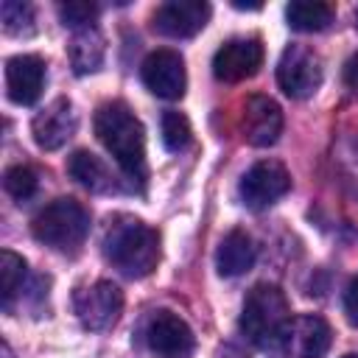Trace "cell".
Listing matches in <instances>:
<instances>
[{
    "label": "cell",
    "instance_id": "16",
    "mask_svg": "<svg viewBox=\"0 0 358 358\" xmlns=\"http://www.w3.org/2000/svg\"><path fill=\"white\" fill-rule=\"evenodd\" d=\"M103 56H106V42H103V36L95 25L78 28V31L70 34L67 59H70V67H73L76 76H90V73L101 70Z\"/></svg>",
    "mask_w": 358,
    "mask_h": 358
},
{
    "label": "cell",
    "instance_id": "10",
    "mask_svg": "<svg viewBox=\"0 0 358 358\" xmlns=\"http://www.w3.org/2000/svg\"><path fill=\"white\" fill-rule=\"evenodd\" d=\"M260 67H263V42L257 36L227 39L213 56V76L227 84L246 81Z\"/></svg>",
    "mask_w": 358,
    "mask_h": 358
},
{
    "label": "cell",
    "instance_id": "26",
    "mask_svg": "<svg viewBox=\"0 0 358 358\" xmlns=\"http://www.w3.org/2000/svg\"><path fill=\"white\" fill-rule=\"evenodd\" d=\"M344 84L350 90H358V56H352L347 64H344Z\"/></svg>",
    "mask_w": 358,
    "mask_h": 358
},
{
    "label": "cell",
    "instance_id": "8",
    "mask_svg": "<svg viewBox=\"0 0 358 358\" xmlns=\"http://www.w3.org/2000/svg\"><path fill=\"white\" fill-rule=\"evenodd\" d=\"M145 344L157 358H190L196 336L179 313L154 310L145 322Z\"/></svg>",
    "mask_w": 358,
    "mask_h": 358
},
{
    "label": "cell",
    "instance_id": "7",
    "mask_svg": "<svg viewBox=\"0 0 358 358\" xmlns=\"http://www.w3.org/2000/svg\"><path fill=\"white\" fill-rule=\"evenodd\" d=\"M277 84L288 98H310L322 87V59L305 45L285 48L277 62Z\"/></svg>",
    "mask_w": 358,
    "mask_h": 358
},
{
    "label": "cell",
    "instance_id": "25",
    "mask_svg": "<svg viewBox=\"0 0 358 358\" xmlns=\"http://www.w3.org/2000/svg\"><path fill=\"white\" fill-rule=\"evenodd\" d=\"M344 313H347L350 324H358V277H352L344 291Z\"/></svg>",
    "mask_w": 358,
    "mask_h": 358
},
{
    "label": "cell",
    "instance_id": "19",
    "mask_svg": "<svg viewBox=\"0 0 358 358\" xmlns=\"http://www.w3.org/2000/svg\"><path fill=\"white\" fill-rule=\"evenodd\" d=\"M336 11L333 6L327 3H310V0H294L285 6V20L294 31H302V34H316V31H324L330 28Z\"/></svg>",
    "mask_w": 358,
    "mask_h": 358
},
{
    "label": "cell",
    "instance_id": "23",
    "mask_svg": "<svg viewBox=\"0 0 358 358\" xmlns=\"http://www.w3.org/2000/svg\"><path fill=\"white\" fill-rule=\"evenodd\" d=\"M3 187H6V193H8L11 199H17V201H28V199L36 193L39 179H36V173H34L28 165H14V168L6 171V176H3Z\"/></svg>",
    "mask_w": 358,
    "mask_h": 358
},
{
    "label": "cell",
    "instance_id": "9",
    "mask_svg": "<svg viewBox=\"0 0 358 358\" xmlns=\"http://www.w3.org/2000/svg\"><path fill=\"white\" fill-rule=\"evenodd\" d=\"M291 190V173L285 171L282 162L277 159H263V162H255L241 185H238V193L243 199L246 207L252 210H263L268 204H274L277 199H282L285 193Z\"/></svg>",
    "mask_w": 358,
    "mask_h": 358
},
{
    "label": "cell",
    "instance_id": "22",
    "mask_svg": "<svg viewBox=\"0 0 358 358\" xmlns=\"http://www.w3.org/2000/svg\"><path fill=\"white\" fill-rule=\"evenodd\" d=\"M193 140V129H190V120L182 115V112H165L162 115V145L173 154L185 151Z\"/></svg>",
    "mask_w": 358,
    "mask_h": 358
},
{
    "label": "cell",
    "instance_id": "29",
    "mask_svg": "<svg viewBox=\"0 0 358 358\" xmlns=\"http://www.w3.org/2000/svg\"><path fill=\"white\" fill-rule=\"evenodd\" d=\"M355 25H358V11H355Z\"/></svg>",
    "mask_w": 358,
    "mask_h": 358
},
{
    "label": "cell",
    "instance_id": "13",
    "mask_svg": "<svg viewBox=\"0 0 358 358\" xmlns=\"http://www.w3.org/2000/svg\"><path fill=\"white\" fill-rule=\"evenodd\" d=\"M78 129V115L67 98L50 101L42 112L34 115L31 120V134L42 151H56L62 148Z\"/></svg>",
    "mask_w": 358,
    "mask_h": 358
},
{
    "label": "cell",
    "instance_id": "5",
    "mask_svg": "<svg viewBox=\"0 0 358 358\" xmlns=\"http://www.w3.org/2000/svg\"><path fill=\"white\" fill-rule=\"evenodd\" d=\"M333 333L322 316H291L268 341V358H322L330 350Z\"/></svg>",
    "mask_w": 358,
    "mask_h": 358
},
{
    "label": "cell",
    "instance_id": "24",
    "mask_svg": "<svg viewBox=\"0 0 358 358\" xmlns=\"http://www.w3.org/2000/svg\"><path fill=\"white\" fill-rule=\"evenodd\" d=\"M59 17L73 31L90 28L95 22V17H98V6L87 3V0H67V3H59Z\"/></svg>",
    "mask_w": 358,
    "mask_h": 358
},
{
    "label": "cell",
    "instance_id": "28",
    "mask_svg": "<svg viewBox=\"0 0 358 358\" xmlns=\"http://www.w3.org/2000/svg\"><path fill=\"white\" fill-rule=\"evenodd\" d=\"M344 358H358V352H350V355H344Z\"/></svg>",
    "mask_w": 358,
    "mask_h": 358
},
{
    "label": "cell",
    "instance_id": "21",
    "mask_svg": "<svg viewBox=\"0 0 358 358\" xmlns=\"http://www.w3.org/2000/svg\"><path fill=\"white\" fill-rule=\"evenodd\" d=\"M0 22H3V31L11 36H31L36 31L34 8L22 0H3L0 3Z\"/></svg>",
    "mask_w": 358,
    "mask_h": 358
},
{
    "label": "cell",
    "instance_id": "6",
    "mask_svg": "<svg viewBox=\"0 0 358 358\" xmlns=\"http://www.w3.org/2000/svg\"><path fill=\"white\" fill-rule=\"evenodd\" d=\"M73 308H76V316L84 330L101 333V330H109L117 324V319L123 313V291L109 280H98L76 294Z\"/></svg>",
    "mask_w": 358,
    "mask_h": 358
},
{
    "label": "cell",
    "instance_id": "27",
    "mask_svg": "<svg viewBox=\"0 0 358 358\" xmlns=\"http://www.w3.org/2000/svg\"><path fill=\"white\" fill-rule=\"evenodd\" d=\"M232 6H235V8H249V11H257V8H260V3H238V0H235Z\"/></svg>",
    "mask_w": 358,
    "mask_h": 358
},
{
    "label": "cell",
    "instance_id": "4",
    "mask_svg": "<svg viewBox=\"0 0 358 358\" xmlns=\"http://www.w3.org/2000/svg\"><path fill=\"white\" fill-rule=\"evenodd\" d=\"M291 319V308L288 299L282 294L280 285L274 282H257L241 308V333L257 344V347H268V341L280 333V327Z\"/></svg>",
    "mask_w": 358,
    "mask_h": 358
},
{
    "label": "cell",
    "instance_id": "14",
    "mask_svg": "<svg viewBox=\"0 0 358 358\" xmlns=\"http://www.w3.org/2000/svg\"><path fill=\"white\" fill-rule=\"evenodd\" d=\"M210 14L213 8L204 0H168L154 11V28L165 36L187 39L207 25Z\"/></svg>",
    "mask_w": 358,
    "mask_h": 358
},
{
    "label": "cell",
    "instance_id": "3",
    "mask_svg": "<svg viewBox=\"0 0 358 358\" xmlns=\"http://www.w3.org/2000/svg\"><path fill=\"white\" fill-rule=\"evenodd\" d=\"M31 232L56 252H76L90 232V213L76 199H56L34 215Z\"/></svg>",
    "mask_w": 358,
    "mask_h": 358
},
{
    "label": "cell",
    "instance_id": "15",
    "mask_svg": "<svg viewBox=\"0 0 358 358\" xmlns=\"http://www.w3.org/2000/svg\"><path fill=\"white\" fill-rule=\"evenodd\" d=\"M6 90L17 106H31L45 90V62L34 53H20L6 62Z\"/></svg>",
    "mask_w": 358,
    "mask_h": 358
},
{
    "label": "cell",
    "instance_id": "2",
    "mask_svg": "<svg viewBox=\"0 0 358 358\" xmlns=\"http://www.w3.org/2000/svg\"><path fill=\"white\" fill-rule=\"evenodd\" d=\"M106 260L126 277H148L159 263V235L134 215H117L103 235Z\"/></svg>",
    "mask_w": 358,
    "mask_h": 358
},
{
    "label": "cell",
    "instance_id": "17",
    "mask_svg": "<svg viewBox=\"0 0 358 358\" xmlns=\"http://www.w3.org/2000/svg\"><path fill=\"white\" fill-rule=\"evenodd\" d=\"M255 257H257V249L252 238L243 229H232L221 238L215 249V268L221 277H238L255 266Z\"/></svg>",
    "mask_w": 358,
    "mask_h": 358
},
{
    "label": "cell",
    "instance_id": "20",
    "mask_svg": "<svg viewBox=\"0 0 358 358\" xmlns=\"http://www.w3.org/2000/svg\"><path fill=\"white\" fill-rule=\"evenodd\" d=\"M25 260L11 252V249H3L0 252V299H3V308L11 310L17 294L22 291V280H25Z\"/></svg>",
    "mask_w": 358,
    "mask_h": 358
},
{
    "label": "cell",
    "instance_id": "12",
    "mask_svg": "<svg viewBox=\"0 0 358 358\" xmlns=\"http://www.w3.org/2000/svg\"><path fill=\"white\" fill-rule=\"evenodd\" d=\"M241 131H243V140L255 148L274 145L282 134V109H280V103L268 95H252L243 103Z\"/></svg>",
    "mask_w": 358,
    "mask_h": 358
},
{
    "label": "cell",
    "instance_id": "18",
    "mask_svg": "<svg viewBox=\"0 0 358 358\" xmlns=\"http://www.w3.org/2000/svg\"><path fill=\"white\" fill-rule=\"evenodd\" d=\"M67 173L87 190L92 193H112L117 190V182L115 176L109 173V168L92 154V151H76L70 159H67Z\"/></svg>",
    "mask_w": 358,
    "mask_h": 358
},
{
    "label": "cell",
    "instance_id": "1",
    "mask_svg": "<svg viewBox=\"0 0 358 358\" xmlns=\"http://www.w3.org/2000/svg\"><path fill=\"white\" fill-rule=\"evenodd\" d=\"M95 134L103 143V148L115 157V162L120 165V171L126 173V179L143 185L148 176V165H145V129L137 120V115L120 103H103L95 112Z\"/></svg>",
    "mask_w": 358,
    "mask_h": 358
},
{
    "label": "cell",
    "instance_id": "11",
    "mask_svg": "<svg viewBox=\"0 0 358 358\" xmlns=\"http://www.w3.org/2000/svg\"><path fill=\"white\" fill-rule=\"evenodd\" d=\"M140 76H143V84L148 87V92H154L157 98L176 101L185 95V87H187L185 59L171 48H159V50L148 53L143 59Z\"/></svg>",
    "mask_w": 358,
    "mask_h": 358
}]
</instances>
